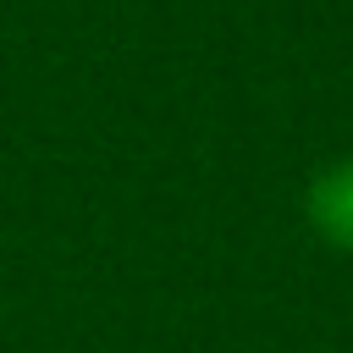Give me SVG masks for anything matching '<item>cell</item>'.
<instances>
[{"mask_svg":"<svg viewBox=\"0 0 353 353\" xmlns=\"http://www.w3.org/2000/svg\"><path fill=\"white\" fill-rule=\"evenodd\" d=\"M303 210H309V226L331 248L353 254V160H336V165L314 171V182L303 193Z\"/></svg>","mask_w":353,"mask_h":353,"instance_id":"6da1fadb","label":"cell"}]
</instances>
